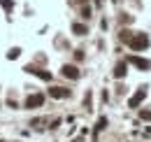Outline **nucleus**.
Listing matches in <instances>:
<instances>
[{
	"mask_svg": "<svg viewBox=\"0 0 151 142\" xmlns=\"http://www.w3.org/2000/svg\"><path fill=\"white\" fill-rule=\"evenodd\" d=\"M128 44H130L132 51H142V49L149 47V37L144 35V33H137L135 37H128Z\"/></svg>",
	"mask_w": 151,
	"mask_h": 142,
	"instance_id": "1",
	"label": "nucleus"
},
{
	"mask_svg": "<svg viewBox=\"0 0 151 142\" xmlns=\"http://www.w3.org/2000/svg\"><path fill=\"white\" fill-rule=\"evenodd\" d=\"M126 63L137 65L139 70H151V61H144V58H139V56H128V61H126Z\"/></svg>",
	"mask_w": 151,
	"mask_h": 142,
	"instance_id": "2",
	"label": "nucleus"
},
{
	"mask_svg": "<svg viewBox=\"0 0 151 142\" xmlns=\"http://www.w3.org/2000/svg\"><path fill=\"white\" fill-rule=\"evenodd\" d=\"M42 103H44V96H42V93H35V96H30V98L26 100V107L33 109V107H40Z\"/></svg>",
	"mask_w": 151,
	"mask_h": 142,
	"instance_id": "3",
	"label": "nucleus"
},
{
	"mask_svg": "<svg viewBox=\"0 0 151 142\" xmlns=\"http://www.w3.org/2000/svg\"><path fill=\"white\" fill-rule=\"evenodd\" d=\"M144 96H147V89H139V91H137V93L130 98V100H128V105H130V107H137L142 100H144Z\"/></svg>",
	"mask_w": 151,
	"mask_h": 142,
	"instance_id": "4",
	"label": "nucleus"
},
{
	"mask_svg": "<svg viewBox=\"0 0 151 142\" xmlns=\"http://www.w3.org/2000/svg\"><path fill=\"white\" fill-rule=\"evenodd\" d=\"M49 96H51V98H68L70 91H68V89H60V86H51V89H49Z\"/></svg>",
	"mask_w": 151,
	"mask_h": 142,
	"instance_id": "5",
	"label": "nucleus"
},
{
	"mask_svg": "<svg viewBox=\"0 0 151 142\" xmlns=\"http://www.w3.org/2000/svg\"><path fill=\"white\" fill-rule=\"evenodd\" d=\"M63 75L70 77V79H77V77H79V70H77L75 65H63Z\"/></svg>",
	"mask_w": 151,
	"mask_h": 142,
	"instance_id": "6",
	"label": "nucleus"
},
{
	"mask_svg": "<svg viewBox=\"0 0 151 142\" xmlns=\"http://www.w3.org/2000/svg\"><path fill=\"white\" fill-rule=\"evenodd\" d=\"M126 70H128V63H126V61H121V63L114 68V77H116V79H121V77L126 75Z\"/></svg>",
	"mask_w": 151,
	"mask_h": 142,
	"instance_id": "7",
	"label": "nucleus"
},
{
	"mask_svg": "<svg viewBox=\"0 0 151 142\" xmlns=\"http://www.w3.org/2000/svg\"><path fill=\"white\" fill-rule=\"evenodd\" d=\"M26 70L30 72V75H37L40 79H47V82L51 79V75H49V72H44V70H37V68H26Z\"/></svg>",
	"mask_w": 151,
	"mask_h": 142,
	"instance_id": "8",
	"label": "nucleus"
},
{
	"mask_svg": "<svg viewBox=\"0 0 151 142\" xmlns=\"http://www.w3.org/2000/svg\"><path fill=\"white\" fill-rule=\"evenodd\" d=\"M72 30H75L77 35H86V33H88V30H86V26H81V23H75V26H72Z\"/></svg>",
	"mask_w": 151,
	"mask_h": 142,
	"instance_id": "9",
	"label": "nucleus"
},
{
	"mask_svg": "<svg viewBox=\"0 0 151 142\" xmlns=\"http://www.w3.org/2000/svg\"><path fill=\"white\" fill-rule=\"evenodd\" d=\"M105 126H107V119H105V117H102V119H100V121H98V126H95V133H98V130H102V128H105Z\"/></svg>",
	"mask_w": 151,
	"mask_h": 142,
	"instance_id": "10",
	"label": "nucleus"
},
{
	"mask_svg": "<svg viewBox=\"0 0 151 142\" xmlns=\"http://www.w3.org/2000/svg\"><path fill=\"white\" fill-rule=\"evenodd\" d=\"M0 5H2L5 9H12V7H14V2H12V0H0Z\"/></svg>",
	"mask_w": 151,
	"mask_h": 142,
	"instance_id": "11",
	"label": "nucleus"
},
{
	"mask_svg": "<svg viewBox=\"0 0 151 142\" xmlns=\"http://www.w3.org/2000/svg\"><path fill=\"white\" fill-rule=\"evenodd\" d=\"M139 117H142V119H147V121H149V119H151V109H142V112H139Z\"/></svg>",
	"mask_w": 151,
	"mask_h": 142,
	"instance_id": "12",
	"label": "nucleus"
},
{
	"mask_svg": "<svg viewBox=\"0 0 151 142\" xmlns=\"http://www.w3.org/2000/svg\"><path fill=\"white\" fill-rule=\"evenodd\" d=\"M17 56H19V49H12V51L7 54V58H17Z\"/></svg>",
	"mask_w": 151,
	"mask_h": 142,
	"instance_id": "13",
	"label": "nucleus"
}]
</instances>
